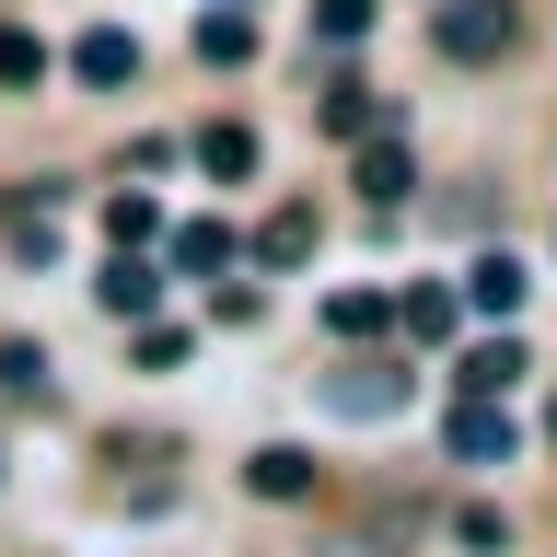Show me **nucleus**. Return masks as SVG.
<instances>
[{"label": "nucleus", "mask_w": 557, "mask_h": 557, "mask_svg": "<svg viewBox=\"0 0 557 557\" xmlns=\"http://www.w3.org/2000/svg\"><path fill=\"white\" fill-rule=\"evenodd\" d=\"M430 47H442L453 70L511 59V47H522V0H442V12H430Z\"/></svg>", "instance_id": "1"}, {"label": "nucleus", "mask_w": 557, "mask_h": 557, "mask_svg": "<svg viewBox=\"0 0 557 557\" xmlns=\"http://www.w3.org/2000/svg\"><path fill=\"white\" fill-rule=\"evenodd\" d=\"M442 453H453V465H499V453H511V418L453 395V407H442Z\"/></svg>", "instance_id": "2"}, {"label": "nucleus", "mask_w": 557, "mask_h": 557, "mask_svg": "<svg viewBox=\"0 0 557 557\" xmlns=\"http://www.w3.org/2000/svg\"><path fill=\"white\" fill-rule=\"evenodd\" d=\"M511 383H522V348H511V337H487V348H465V360H453V395H465V407H499Z\"/></svg>", "instance_id": "3"}, {"label": "nucleus", "mask_w": 557, "mask_h": 557, "mask_svg": "<svg viewBox=\"0 0 557 557\" xmlns=\"http://www.w3.org/2000/svg\"><path fill=\"white\" fill-rule=\"evenodd\" d=\"M522 290H534V278H522V256H499V244H487L476 268H465V302H476V313H499V325L522 313Z\"/></svg>", "instance_id": "4"}, {"label": "nucleus", "mask_w": 557, "mask_h": 557, "mask_svg": "<svg viewBox=\"0 0 557 557\" xmlns=\"http://www.w3.org/2000/svg\"><path fill=\"white\" fill-rule=\"evenodd\" d=\"M337 139H383V104H372V82H325V104H313Z\"/></svg>", "instance_id": "5"}, {"label": "nucleus", "mask_w": 557, "mask_h": 557, "mask_svg": "<svg viewBox=\"0 0 557 557\" xmlns=\"http://www.w3.org/2000/svg\"><path fill=\"white\" fill-rule=\"evenodd\" d=\"M244 487H256V499H302V487H313V453L268 442V453H256V465H244Z\"/></svg>", "instance_id": "6"}, {"label": "nucleus", "mask_w": 557, "mask_h": 557, "mask_svg": "<svg viewBox=\"0 0 557 557\" xmlns=\"http://www.w3.org/2000/svg\"><path fill=\"white\" fill-rule=\"evenodd\" d=\"M70 70H82V82H128V70H139V47H128L116 24H94L82 47H70Z\"/></svg>", "instance_id": "7"}, {"label": "nucleus", "mask_w": 557, "mask_h": 557, "mask_svg": "<svg viewBox=\"0 0 557 557\" xmlns=\"http://www.w3.org/2000/svg\"><path fill=\"white\" fill-rule=\"evenodd\" d=\"M395 395H407V383L383 372V360H372V372H337V383H325V407H348V418H383Z\"/></svg>", "instance_id": "8"}, {"label": "nucleus", "mask_w": 557, "mask_h": 557, "mask_svg": "<svg viewBox=\"0 0 557 557\" xmlns=\"http://www.w3.org/2000/svg\"><path fill=\"white\" fill-rule=\"evenodd\" d=\"M407 534H418V499H372V522L348 534L360 557H407Z\"/></svg>", "instance_id": "9"}, {"label": "nucleus", "mask_w": 557, "mask_h": 557, "mask_svg": "<svg viewBox=\"0 0 557 557\" xmlns=\"http://www.w3.org/2000/svg\"><path fill=\"white\" fill-rule=\"evenodd\" d=\"M198 163L221 174V186H244V174H256V128H233V116H221V128H198Z\"/></svg>", "instance_id": "10"}, {"label": "nucleus", "mask_w": 557, "mask_h": 557, "mask_svg": "<svg viewBox=\"0 0 557 557\" xmlns=\"http://www.w3.org/2000/svg\"><path fill=\"white\" fill-rule=\"evenodd\" d=\"M418 174H407V151L395 139H360V198H407Z\"/></svg>", "instance_id": "11"}, {"label": "nucleus", "mask_w": 557, "mask_h": 557, "mask_svg": "<svg viewBox=\"0 0 557 557\" xmlns=\"http://www.w3.org/2000/svg\"><path fill=\"white\" fill-rule=\"evenodd\" d=\"M256 256H268V268H302L313 256V209H278L268 233H256Z\"/></svg>", "instance_id": "12"}, {"label": "nucleus", "mask_w": 557, "mask_h": 557, "mask_svg": "<svg viewBox=\"0 0 557 557\" xmlns=\"http://www.w3.org/2000/svg\"><path fill=\"white\" fill-rule=\"evenodd\" d=\"M151 290H163V268H139V256L104 268V313H151Z\"/></svg>", "instance_id": "13"}, {"label": "nucleus", "mask_w": 557, "mask_h": 557, "mask_svg": "<svg viewBox=\"0 0 557 557\" xmlns=\"http://www.w3.org/2000/svg\"><path fill=\"white\" fill-rule=\"evenodd\" d=\"M174 268H233V233H221V221H186V233H174Z\"/></svg>", "instance_id": "14"}, {"label": "nucleus", "mask_w": 557, "mask_h": 557, "mask_svg": "<svg viewBox=\"0 0 557 557\" xmlns=\"http://www.w3.org/2000/svg\"><path fill=\"white\" fill-rule=\"evenodd\" d=\"M395 313H407V337H453V290H442V278H418Z\"/></svg>", "instance_id": "15"}, {"label": "nucleus", "mask_w": 557, "mask_h": 557, "mask_svg": "<svg viewBox=\"0 0 557 557\" xmlns=\"http://www.w3.org/2000/svg\"><path fill=\"white\" fill-rule=\"evenodd\" d=\"M244 47H256V24H244V12H209V24H198V59H221V70H233Z\"/></svg>", "instance_id": "16"}, {"label": "nucleus", "mask_w": 557, "mask_h": 557, "mask_svg": "<svg viewBox=\"0 0 557 557\" xmlns=\"http://www.w3.org/2000/svg\"><path fill=\"white\" fill-rule=\"evenodd\" d=\"M313 35L348 47V35H372V0H313Z\"/></svg>", "instance_id": "17"}, {"label": "nucleus", "mask_w": 557, "mask_h": 557, "mask_svg": "<svg viewBox=\"0 0 557 557\" xmlns=\"http://www.w3.org/2000/svg\"><path fill=\"white\" fill-rule=\"evenodd\" d=\"M104 233H116V244H151V233H163V209H151V198H104Z\"/></svg>", "instance_id": "18"}, {"label": "nucleus", "mask_w": 557, "mask_h": 557, "mask_svg": "<svg viewBox=\"0 0 557 557\" xmlns=\"http://www.w3.org/2000/svg\"><path fill=\"white\" fill-rule=\"evenodd\" d=\"M325 325H337V337H383V302H372V290H337V302H325Z\"/></svg>", "instance_id": "19"}, {"label": "nucleus", "mask_w": 557, "mask_h": 557, "mask_svg": "<svg viewBox=\"0 0 557 557\" xmlns=\"http://www.w3.org/2000/svg\"><path fill=\"white\" fill-rule=\"evenodd\" d=\"M139 372H186V325H139Z\"/></svg>", "instance_id": "20"}, {"label": "nucleus", "mask_w": 557, "mask_h": 557, "mask_svg": "<svg viewBox=\"0 0 557 557\" xmlns=\"http://www.w3.org/2000/svg\"><path fill=\"white\" fill-rule=\"evenodd\" d=\"M0 383H12V395H47V360H35V348L12 337V348H0Z\"/></svg>", "instance_id": "21"}]
</instances>
